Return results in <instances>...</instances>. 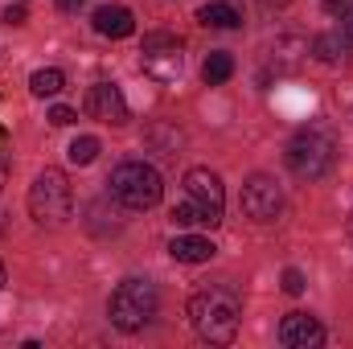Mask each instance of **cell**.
<instances>
[{"mask_svg":"<svg viewBox=\"0 0 353 349\" xmlns=\"http://www.w3.org/2000/svg\"><path fill=\"white\" fill-rule=\"evenodd\" d=\"M185 197L201 210L205 226L222 222V206H226V189H222V177L210 173V169H189L185 173Z\"/></svg>","mask_w":353,"mask_h":349,"instance_id":"cell-7","label":"cell"},{"mask_svg":"<svg viewBox=\"0 0 353 349\" xmlns=\"http://www.w3.org/2000/svg\"><path fill=\"white\" fill-rule=\"evenodd\" d=\"M90 25H94V33L115 37V41L136 33V17H132V8H123V4H99L94 17H90Z\"/></svg>","mask_w":353,"mask_h":349,"instance_id":"cell-11","label":"cell"},{"mask_svg":"<svg viewBox=\"0 0 353 349\" xmlns=\"http://www.w3.org/2000/svg\"><path fill=\"white\" fill-rule=\"evenodd\" d=\"M243 214L251 218V222H275L279 218V210H283V193H279V185H275V177L267 173H255L247 177V185H243Z\"/></svg>","mask_w":353,"mask_h":349,"instance_id":"cell-8","label":"cell"},{"mask_svg":"<svg viewBox=\"0 0 353 349\" xmlns=\"http://www.w3.org/2000/svg\"><path fill=\"white\" fill-rule=\"evenodd\" d=\"M157 308H161V292H157V283H148V279H123V283L111 292V300H107V317H111V325L123 329V333H136V329L152 325Z\"/></svg>","mask_w":353,"mask_h":349,"instance_id":"cell-2","label":"cell"},{"mask_svg":"<svg viewBox=\"0 0 353 349\" xmlns=\"http://www.w3.org/2000/svg\"><path fill=\"white\" fill-rule=\"evenodd\" d=\"M29 214L37 226H66L74 214V193L62 169H41L29 185Z\"/></svg>","mask_w":353,"mask_h":349,"instance_id":"cell-3","label":"cell"},{"mask_svg":"<svg viewBox=\"0 0 353 349\" xmlns=\"http://www.w3.org/2000/svg\"><path fill=\"white\" fill-rule=\"evenodd\" d=\"M329 4H337V0H329Z\"/></svg>","mask_w":353,"mask_h":349,"instance_id":"cell-27","label":"cell"},{"mask_svg":"<svg viewBox=\"0 0 353 349\" xmlns=\"http://www.w3.org/2000/svg\"><path fill=\"white\" fill-rule=\"evenodd\" d=\"M87 115L90 119H99V123H111V128H123L128 123V99H123V90L115 87V83H94L87 90Z\"/></svg>","mask_w":353,"mask_h":349,"instance_id":"cell-9","label":"cell"},{"mask_svg":"<svg viewBox=\"0 0 353 349\" xmlns=\"http://www.w3.org/2000/svg\"><path fill=\"white\" fill-rule=\"evenodd\" d=\"M230 74H234V58H230L226 50H214V54L205 58V66H201V79H205V87H222Z\"/></svg>","mask_w":353,"mask_h":349,"instance_id":"cell-14","label":"cell"},{"mask_svg":"<svg viewBox=\"0 0 353 349\" xmlns=\"http://www.w3.org/2000/svg\"><path fill=\"white\" fill-rule=\"evenodd\" d=\"M263 4H283V0H263Z\"/></svg>","mask_w":353,"mask_h":349,"instance_id":"cell-26","label":"cell"},{"mask_svg":"<svg viewBox=\"0 0 353 349\" xmlns=\"http://www.w3.org/2000/svg\"><path fill=\"white\" fill-rule=\"evenodd\" d=\"M283 292H288V296H300V292H304V271L288 267V271H283Z\"/></svg>","mask_w":353,"mask_h":349,"instance_id":"cell-20","label":"cell"},{"mask_svg":"<svg viewBox=\"0 0 353 349\" xmlns=\"http://www.w3.org/2000/svg\"><path fill=\"white\" fill-rule=\"evenodd\" d=\"M4 25H25V4H8L4 8Z\"/></svg>","mask_w":353,"mask_h":349,"instance_id":"cell-21","label":"cell"},{"mask_svg":"<svg viewBox=\"0 0 353 349\" xmlns=\"http://www.w3.org/2000/svg\"><path fill=\"white\" fill-rule=\"evenodd\" d=\"M312 54H316L321 62H337L341 46H337V37H316V41H312Z\"/></svg>","mask_w":353,"mask_h":349,"instance_id":"cell-18","label":"cell"},{"mask_svg":"<svg viewBox=\"0 0 353 349\" xmlns=\"http://www.w3.org/2000/svg\"><path fill=\"white\" fill-rule=\"evenodd\" d=\"M341 29H345V41L353 46V4L345 8V17H341Z\"/></svg>","mask_w":353,"mask_h":349,"instance_id":"cell-22","label":"cell"},{"mask_svg":"<svg viewBox=\"0 0 353 349\" xmlns=\"http://www.w3.org/2000/svg\"><path fill=\"white\" fill-rule=\"evenodd\" d=\"M283 161H288V169L300 177V181H321V177L333 169V161H337L333 136L321 132V128H300V132L288 140Z\"/></svg>","mask_w":353,"mask_h":349,"instance_id":"cell-4","label":"cell"},{"mask_svg":"<svg viewBox=\"0 0 353 349\" xmlns=\"http://www.w3.org/2000/svg\"><path fill=\"white\" fill-rule=\"evenodd\" d=\"M140 62H144V74H152L157 83H176L181 70H185L181 41L173 33H148L144 46H140Z\"/></svg>","mask_w":353,"mask_h":349,"instance_id":"cell-6","label":"cell"},{"mask_svg":"<svg viewBox=\"0 0 353 349\" xmlns=\"http://www.w3.org/2000/svg\"><path fill=\"white\" fill-rule=\"evenodd\" d=\"M239 321H243V300L230 288L210 283V288H201V292L189 296V325L197 329L201 341L230 346L239 337Z\"/></svg>","mask_w":353,"mask_h":349,"instance_id":"cell-1","label":"cell"},{"mask_svg":"<svg viewBox=\"0 0 353 349\" xmlns=\"http://www.w3.org/2000/svg\"><path fill=\"white\" fill-rule=\"evenodd\" d=\"M107 185H111V193L128 210H152L161 201V193H165V181H161V173L148 161H123V165H115Z\"/></svg>","mask_w":353,"mask_h":349,"instance_id":"cell-5","label":"cell"},{"mask_svg":"<svg viewBox=\"0 0 353 349\" xmlns=\"http://www.w3.org/2000/svg\"><path fill=\"white\" fill-rule=\"evenodd\" d=\"M66 157H70V165H90V161L99 157V136H79V140H70Z\"/></svg>","mask_w":353,"mask_h":349,"instance_id":"cell-16","label":"cell"},{"mask_svg":"<svg viewBox=\"0 0 353 349\" xmlns=\"http://www.w3.org/2000/svg\"><path fill=\"white\" fill-rule=\"evenodd\" d=\"M169 255L176 263H210L218 255V247L210 239H201V235H176L173 243H169Z\"/></svg>","mask_w":353,"mask_h":349,"instance_id":"cell-12","label":"cell"},{"mask_svg":"<svg viewBox=\"0 0 353 349\" xmlns=\"http://www.w3.org/2000/svg\"><path fill=\"white\" fill-rule=\"evenodd\" d=\"M74 119H79V115H74V107H62V103H58V107H50V123H54V128H70Z\"/></svg>","mask_w":353,"mask_h":349,"instance_id":"cell-19","label":"cell"},{"mask_svg":"<svg viewBox=\"0 0 353 349\" xmlns=\"http://www.w3.org/2000/svg\"><path fill=\"white\" fill-rule=\"evenodd\" d=\"M4 181H8V152H4V144H0V189H4Z\"/></svg>","mask_w":353,"mask_h":349,"instance_id":"cell-23","label":"cell"},{"mask_svg":"<svg viewBox=\"0 0 353 349\" xmlns=\"http://www.w3.org/2000/svg\"><path fill=\"white\" fill-rule=\"evenodd\" d=\"M279 341L288 349H308V346H321V341H325V329H321V321L308 317V312H288V317L279 321Z\"/></svg>","mask_w":353,"mask_h":349,"instance_id":"cell-10","label":"cell"},{"mask_svg":"<svg viewBox=\"0 0 353 349\" xmlns=\"http://www.w3.org/2000/svg\"><path fill=\"white\" fill-rule=\"evenodd\" d=\"M0 288H4V263H0Z\"/></svg>","mask_w":353,"mask_h":349,"instance_id":"cell-25","label":"cell"},{"mask_svg":"<svg viewBox=\"0 0 353 349\" xmlns=\"http://www.w3.org/2000/svg\"><path fill=\"white\" fill-rule=\"evenodd\" d=\"M62 87H66V74H62V70H54V66H50V70H37V74L29 79V90H33V94H41V99H46V94H58Z\"/></svg>","mask_w":353,"mask_h":349,"instance_id":"cell-15","label":"cell"},{"mask_svg":"<svg viewBox=\"0 0 353 349\" xmlns=\"http://www.w3.org/2000/svg\"><path fill=\"white\" fill-rule=\"evenodd\" d=\"M54 4H58L62 12H79V8H83V0H54Z\"/></svg>","mask_w":353,"mask_h":349,"instance_id":"cell-24","label":"cell"},{"mask_svg":"<svg viewBox=\"0 0 353 349\" xmlns=\"http://www.w3.org/2000/svg\"><path fill=\"white\" fill-rule=\"evenodd\" d=\"M197 21H201L205 29H239V25H243L239 8H234V4H226V0L201 4V8H197Z\"/></svg>","mask_w":353,"mask_h":349,"instance_id":"cell-13","label":"cell"},{"mask_svg":"<svg viewBox=\"0 0 353 349\" xmlns=\"http://www.w3.org/2000/svg\"><path fill=\"white\" fill-rule=\"evenodd\" d=\"M173 222L176 226H205V218H201V210L185 197V201H176L173 206Z\"/></svg>","mask_w":353,"mask_h":349,"instance_id":"cell-17","label":"cell"}]
</instances>
